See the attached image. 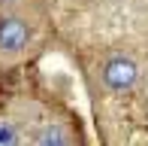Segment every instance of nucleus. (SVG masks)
<instances>
[{"label":"nucleus","instance_id":"obj_1","mask_svg":"<svg viewBox=\"0 0 148 146\" xmlns=\"http://www.w3.org/2000/svg\"><path fill=\"white\" fill-rule=\"evenodd\" d=\"M30 43V24L21 15H0V52L15 55L27 49Z\"/></svg>","mask_w":148,"mask_h":146},{"label":"nucleus","instance_id":"obj_2","mask_svg":"<svg viewBox=\"0 0 148 146\" xmlns=\"http://www.w3.org/2000/svg\"><path fill=\"white\" fill-rule=\"evenodd\" d=\"M136 76H139V67L130 61V58H124V55L109 58V61L103 64V82H106V88H112V91L133 88Z\"/></svg>","mask_w":148,"mask_h":146},{"label":"nucleus","instance_id":"obj_3","mask_svg":"<svg viewBox=\"0 0 148 146\" xmlns=\"http://www.w3.org/2000/svg\"><path fill=\"white\" fill-rule=\"evenodd\" d=\"M36 146H70V134L60 125H42L36 134Z\"/></svg>","mask_w":148,"mask_h":146},{"label":"nucleus","instance_id":"obj_4","mask_svg":"<svg viewBox=\"0 0 148 146\" xmlns=\"http://www.w3.org/2000/svg\"><path fill=\"white\" fill-rule=\"evenodd\" d=\"M0 146H21V137H18L15 125L0 119Z\"/></svg>","mask_w":148,"mask_h":146},{"label":"nucleus","instance_id":"obj_5","mask_svg":"<svg viewBox=\"0 0 148 146\" xmlns=\"http://www.w3.org/2000/svg\"><path fill=\"white\" fill-rule=\"evenodd\" d=\"M12 3H15V0H0V6H12Z\"/></svg>","mask_w":148,"mask_h":146}]
</instances>
